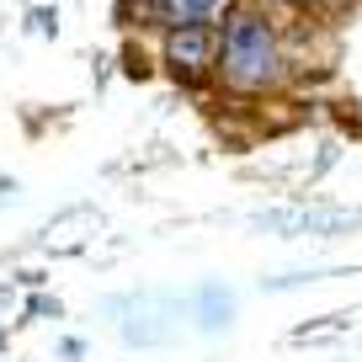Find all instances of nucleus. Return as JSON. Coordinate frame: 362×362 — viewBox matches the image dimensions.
I'll return each instance as SVG.
<instances>
[{"instance_id":"f257e3e1","label":"nucleus","mask_w":362,"mask_h":362,"mask_svg":"<svg viewBox=\"0 0 362 362\" xmlns=\"http://www.w3.org/2000/svg\"><path fill=\"white\" fill-rule=\"evenodd\" d=\"M224 75L235 86H267L277 75V43L261 16H235L224 37Z\"/></svg>"},{"instance_id":"f03ea898","label":"nucleus","mask_w":362,"mask_h":362,"mask_svg":"<svg viewBox=\"0 0 362 362\" xmlns=\"http://www.w3.org/2000/svg\"><path fill=\"white\" fill-rule=\"evenodd\" d=\"M256 224L272 235H351L362 214L357 208H272V214H256Z\"/></svg>"},{"instance_id":"7ed1b4c3","label":"nucleus","mask_w":362,"mask_h":362,"mask_svg":"<svg viewBox=\"0 0 362 362\" xmlns=\"http://www.w3.org/2000/svg\"><path fill=\"white\" fill-rule=\"evenodd\" d=\"M96 229H102V214H96V208H69V214H59L54 224H48V235L37 240V245H43L48 256H75V250L90 245Z\"/></svg>"},{"instance_id":"20e7f679","label":"nucleus","mask_w":362,"mask_h":362,"mask_svg":"<svg viewBox=\"0 0 362 362\" xmlns=\"http://www.w3.org/2000/svg\"><path fill=\"white\" fill-rule=\"evenodd\" d=\"M208 54H214V43H208L203 27H181V33L170 37V64L176 69H203Z\"/></svg>"},{"instance_id":"39448f33","label":"nucleus","mask_w":362,"mask_h":362,"mask_svg":"<svg viewBox=\"0 0 362 362\" xmlns=\"http://www.w3.org/2000/svg\"><path fill=\"white\" fill-rule=\"evenodd\" d=\"M224 11V0H160V16L176 27H203Z\"/></svg>"},{"instance_id":"423d86ee","label":"nucleus","mask_w":362,"mask_h":362,"mask_svg":"<svg viewBox=\"0 0 362 362\" xmlns=\"http://www.w3.org/2000/svg\"><path fill=\"white\" fill-rule=\"evenodd\" d=\"M229 309H235V298H229V288H203V325H229Z\"/></svg>"},{"instance_id":"0eeeda50","label":"nucleus","mask_w":362,"mask_h":362,"mask_svg":"<svg viewBox=\"0 0 362 362\" xmlns=\"http://www.w3.org/2000/svg\"><path fill=\"white\" fill-rule=\"evenodd\" d=\"M351 330V315H330V320H315V325H298L293 341H325V336H341Z\"/></svg>"},{"instance_id":"6e6552de","label":"nucleus","mask_w":362,"mask_h":362,"mask_svg":"<svg viewBox=\"0 0 362 362\" xmlns=\"http://www.w3.org/2000/svg\"><path fill=\"white\" fill-rule=\"evenodd\" d=\"M27 315H33V320H59L64 309H59V298H43V293H37L33 304H27Z\"/></svg>"},{"instance_id":"1a4fd4ad","label":"nucleus","mask_w":362,"mask_h":362,"mask_svg":"<svg viewBox=\"0 0 362 362\" xmlns=\"http://www.w3.org/2000/svg\"><path fill=\"white\" fill-rule=\"evenodd\" d=\"M0 346H6V330H0Z\"/></svg>"}]
</instances>
